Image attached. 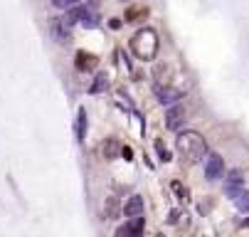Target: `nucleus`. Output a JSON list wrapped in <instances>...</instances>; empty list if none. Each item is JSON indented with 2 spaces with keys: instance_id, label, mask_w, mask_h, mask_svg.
Segmentation results:
<instances>
[{
  "instance_id": "f3484780",
  "label": "nucleus",
  "mask_w": 249,
  "mask_h": 237,
  "mask_svg": "<svg viewBox=\"0 0 249 237\" xmlns=\"http://www.w3.org/2000/svg\"><path fill=\"white\" fill-rule=\"evenodd\" d=\"M114 215H116V200L109 198V205H106V220H114Z\"/></svg>"
},
{
  "instance_id": "f257e3e1",
  "label": "nucleus",
  "mask_w": 249,
  "mask_h": 237,
  "mask_svg": "<svg viewBox=\"0 0 249 237\" xmlns=\"http://www.w3.org/2000/svg\"><path fill=\"white\" fill-rule=\"evenodd\" d=\"M175 151L185 163H197L207 156V141L197 131H180L175 139Z\"/></svg>"
},
{
  "instance_id": "6ab92c4d",
  "label": "nucleus",
  "mask_w": 249,
  "mask_h": 237,
  "mask_svg": "<svg viewBox=\"0 0 249 237\" xmlns=\"http://www.w3.org/2000/svg\"><path fill=\"white\" fill-rule=\"evenodd\" d=\"M121 156H124L126 161H131V156H133V151H131L128 146H124V148H121Z\"/></svg>"
},
{
  "instance_id": "7ed1b4c3",
  "label": "nucleus",
  "mask_w": 249,
  "mask_h": 237,
  "mask_svg": "<svg viewBox=\"0 0 249 237\" xmlns=\"http://www.w3.org/2000/svg\"><path fill=\"white\" fill-rule=\"evenodd\" d=\"M225 173V163L217 153H207L205 156V178L207 181H217Z\"/></svg>"
},
{
  "instance_id": "f03ea898",
  "label": "nucleus",
  "mask_w": 249,
  "mask_h": 237,
  "mask_svg": "<svg viewBox=\"0 0 249 237\" xmlns=\"http://www.w3.org/2000/svg\"><path fill=\"white\" fill-rule=\"evenodd\" d=\"M158 35L153 30L143 27V30H138L136 35L131 37V50L138 59H143V62H151L156 55H158Z\"/></svg>"
},
{
  "instance_id": "1a4fd4ad",
  "label": "nucleus",
  "mask_w": 249,
  "mask_h": 237,
  "mask_svg": "<svg viewBox=\"0 0 249 237\" xmlns=\"http://www.w3.org/2000/svg\"><path fill=\"white\" fill-rule=\"evenodd\" d=\"M50 32H52V37H54L59 45H67L69 40H72V37H69V25H64L62 18H57V20L50 25Z\"/></svg>"
},
{
  "instance_id": "2eb2a0df",
  "label": "nucleus",
  "mask_w": 249,
  "mask_h": 237,
  "mask_svg": "<svg viewBox=\"0 0 249 237\" xmlns=\"http://www.w3.org/2000/svg\"><path fill=\"white\" fill-rule=\"evenodd\" d=\"M79 3H82V0H52V5L59 8V10H72V8H77Z\"/></svg>"
},
{
  "instance_id": "20e7f679",
  "label": "nucleus",
  "mask_w": 249,
  "mask_h": 237,
  "mask_svg": "<svg viewBox=\"0 0 249 237\" xmlns=\"http://www.w3.org/2000/svg\"><path fill=\"white\" fill-rule=\"evenodd\" d=\"M143 225H146L143 218H128L126 225L116 230V237H143Z\"/></svg>"
},
{
  "instance_id": "f8f14e48",
  "label": "nucleus",
  "mask_w": 249,
  "mask_h": 237,
  "mask_svg": "<svg viewBox=\"0 0 249 237\" xmlns=\"http://www.w3.org/2000/svg\"><path fill=\"white\" fill-rule=\"evenodd\" d=\"M84 136H87V111L79 109V114H77V141H84Z\"/></svg>"
},
{
  "instance_id": "9b49d317",
  "label": "nucleus",
  "mask_w": 249,
  "mask_h": 237,
  "mask_svg": "<svg viewBox=\"0 0 249 237\" xmlns=\"http://www.w3.org/2000/svg\"><path fill=\"white\" fill-rule=\"evenodd\" d=\"M148 15V8L146 5H133L126 10V22H138L141 18H146Z\"/></svg>"
},
{
  "instance_id": "4468645a",
  "label": "nucleus",
  "mask_w": 249,
  "mask_h": 237,
  "mask_svg": "<svg viewBox=\"0 0 249 237\" xmlns=\"http://www.w3.org/2000/svg\"><path fill=\"white\" fill-rule=\"evenodd\" d=\"M106 84H109V79H106V74H96V79H94V84H91V94H99V91H104L106 89Z\"/></svg>"
},
{
  "instance_id": "aec40b11",
  "label": "nucleus",
  "mask_w": 249,
  "mask_h": 237,
  "mask_svg": "<svg viewBox=\"0 0 249 237\" xmlns=\"http://www.w3.org/2000/svg\"><path fill=\"white\" fill-rule=\"evenodd\" d=\"M158 237H163V235H158Z\"/></svg>"
},
{
  "instance_id": "9d476101",
  "label": "nucleus",
  "mask_w": 249,
  "mask_h": 237,
  "mask_svg": "<svg viewBox=\"0 0 249 237\" xmlns=\"http://www.w3.org/2000/svg\"><path fill=\"white\" fill-rule=\"evenodd\" d=\"M94 67H96V57H94V55H87V52H77V70H79V72L94 70Z\"/></svg>"
},
{
  "instance_id": "6e6552de",
  "label": "nucleus",
  "mask_w": 249,
  "mask_h": 237,
  "mask_svg": "<svg viewBox=\"0 0 249 237\" xmlns=\"http://www.w3.org/2000/svg\"><path fill=\"white\" fill-rule=\"evenodd\" d=\"M124 215L126 218H141V215H143V198H141V195H131L124 202Z\"/></svg>"
},
{
  "instance_id": "0eeeda50",
  "label": "nucleus",
  "mask_w": 249,
  "mask_h": 237,
  "mask_svg": "<svg viewBox=\"0 0 249 237\" xmlns=\"http://www.w3.org/2000/svg\"><path fill=\"white\" fill-rule=\"evenodd\" d=\"M183 124H185V109H183V107L168 109V114H165V126H168L170 131H178Z\"/></svg>"
},
{
  "instance_id": "a211bd4d",
  "label": "nucleus",
  "mask_w": 249,
  "mask_h": 237,
  "mask_svg": "<svg viewBox=\"0 0 249 237\" xmlns=\"http://www.w3.org/2000/svg\"><path fill=\"white\" fill-rule=\"evenodd\" d=\"M156 151H158V156H160V161H163V163H168V161H170V153H168V148H163V144H160V141L156 144Z\"/></svg>"
},
{
  "instance_id": "dca6fc26",
  "label": "nucleus",
  "mask_w": 249,
  "mask_h": 237,
  "mask_svg": "<svg viewBox=\"0 0 249 237\" xmlns=\"http://www.w3.org/2000/svg\"><path fill=\"white\" fill-rule=\"evenodd\" d=\"M116 148H119L116 141H109V146L104 144V148H101V151H104V158H114V156H116Z\"/></svg>"
},
{
  "instance_id": "ddd939ff",
  "label": "nucleus",
  "mask_w": 249,
  "mask_h": 237,
  "mask_svg": "<svg viewBox=\"0 0 249 237\" xmlns=\"http://www.w3.org/2000/svg\"><path fill=\"white\" fill-rule=\"evenodd\" d=\"M234 202H237V208H239L242 213H249V190H242V193L234 198Z\"/></svg>"
},
{
  "instance_id": "423d86ee",
  "label": "nucleus",
  "mask_w": 249,
  "mask_h": 237,
  "mask_svg": "<svg viewBox=\"0 0 249 237\" xmlns=\"http://www.w3.org/2000/svg\"><path fill=\"white\" fill-rule=\"evenodd\" d=\"M242 185H244V178H242V171H230V176L225 178V193L230 198H237L242 193Z\"/></svg>"
},
{
  "instance_id": "39448f33",
  "label": "nucleus",
  "mask_w": 249,
  "mask_h": 237,
  "mask_svg": "<svg viewBox=\"0 0 249 237\" xmlns=\"http://www.w3.org/2000/svg\"><path fill=\"white\" fill-rule=\"evenodd\" d=\"M153 94L158 96L160 104H175V101H180V99H183V91H180V89L163 87V84H156V87H153Z\"/></svg>"
}]
</instances>
